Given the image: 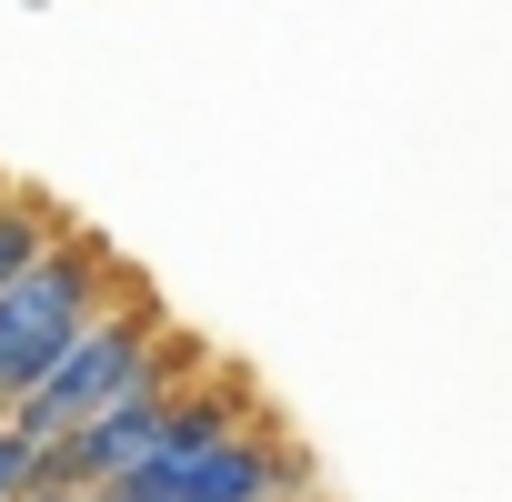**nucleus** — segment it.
<instances>
[{
  "instance_id": "f257e3e1",
  "label": "nucleus",
  "mask_w": 512,
  "mask_h": 502,
  "mask_svg": "<svg viewBox=\"0 0 512 502\" xmlns=\"http://www.w3.org/2000/svg\"><path fill=\"white\" fill-rule=\"evenodd\" d=\"M171 342V312L151 302V292H121V302H101L81 332H71V352L21 392V402H0V432H11V442H61V432H81L101 402H121L141 372H151V352Z\"/></svg>"
},
{
  "instance_id": "f03ea898",
  "label": "nucleus",
  "mask_w": 512,
  "mask_h": 502,
  "mask_svg": "<svg viewBox=\"0 0 512 502\" xmlns=\"http://www.w3.org/2000/svg\"><path fill=\"white\" fill-rule=\"evenodd\" d=\"M121 292V262H111V241H91V231H61L41 262L0 292V402H21L61 352H71V332L101 312Z\"/></svg>"
},
{
  "instance_id": "7ed1b4c3",
  "label": "nucleus",
  "mask_w": 512,
  "mask_h": 502,
  "mask_svg": "<svg viewBox=\"0 0 512 502\" xmlns=\"http://www.w3.org/2000/svg\"><path fill=\"white\" fill-rule=\"evenodd\" d=\"M292 492H302V462H292L282 442L231 432V442H211L201 462H181L161 492H141V502H292Z\"/></svg>"
},
{
  "instance_id": "20e7f679",
  "label": "nucleus",
  "mask_w": 512,
  "mask_h": 502,
  "mask_svg": "<svg viewBox=\"0 0 512 502\" xmlns=\"http://www.w3.org/2000/svg\"><path fill=\"white\" fill-rule=\"evenodd\" d=\"M61 231H71V221H61L41 191H0V292H11V282L41 262V251L61 241Z\"/></svg>"
},
{
  "instance_id": "39448f33",
  "label": "nucleus",
  "mask_w": 512,
  "mask_h": 502,
  "mask_svg": "<svg viewBox=\"0 0 512 502\" xmlns=\"http://www.w3.org/2000/svg\"><path fill=\"white\" fill-rule=\"evenodd\" d=\"M21 492H31V442L0 432V502H21Z\"/></svg>"
},
{
  "instance_id": "423d86ee",
  "label": "nucleus",
  "mask_w": 512,
  "mask_h": 502,
  "mask_svg": "<svg viewBox=\"0 0 512 502\" xmlns=\"http://www.w3.org/2000/svg\"><path fill=\"white\" fill-rule=\"evenodd\" d=\"M21 502H71V492H21Z\"/></svg>"
},
{
  "instance_id": "0eeeda50",
  "label": "nucleus",
  "mask_w": 512,
  "mask_h": 502,
  "mask_svg": "<svg viewBox=\"0 0 512 502\" xmlns=\"http://www.w3.org/2000/svg\"><path fill=\"white\" fill-rule=\"evenodd\" d=\"M91 502H111V492H91Z\"/></svg>"
}]
</instances>
